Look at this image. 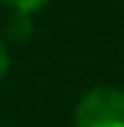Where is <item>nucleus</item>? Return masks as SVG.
<instances>
[{
    "instance_id": "1",
    "label": "nucleus",
    "mask_w": 124,
    "mask_h": 127,
    "mask_svg": "<svg viewBox=\"0 0 124 127\" xmlns=\"http://www.w3.org/2000/svg\"><path fill=\"white\" fill-rule=\"evenodd\" d=\"M74 127H124V91L116 85L85 91L74 110Z\"/></svg>"
},
{
    "instance_id": "2",
    "label": "nucleus",
    "mask_w": 124,
    "mask_h": 127,
    "mask_svg": "<svg viewBox=\"0 0 124 127\" xmlns=\"http://www.w3.org/2000/svg\"><path fill=\"white\" fill-rule=\"evenodd\" d=\"M6 9H11V14H20V17H34L37 11H42L51 0H0Z\"/></svg>"
},
{
    "instance_id": "3",
    "label": "nucleus",
    "mask_w": 124,
    "mask_h": 127,
    "mask_svg": "<svg viewBox=\"0 0 124 127\" xmlns=\"http://www.w3.org/2000/svg\"><path fill=\"white\" fill-rule=\"evenodd\" d=\"M9 68H11V57H9V48H6V42L0 40V82L9 76Z\"/></svg>"
}]
</instances>
